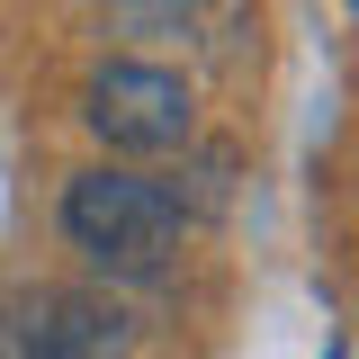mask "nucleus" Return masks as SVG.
<instances>
[{
  "label": "nucleus",
  "mask_w": 359,
  "mask_h": 359,
  "mask_svg": "<svg viewBox=\"0 0 359 359\" xmlns=\"http://www.w3.org/2000/svg\"><path fill=\"white\" fill-rule=\"evenodd\" d=\"M63 306V351L72 359H126L135 351V314L117 297H90V287H54Z\"/></svg>",
  "instance_id": "3"
},
{
  "label": "nucleus",
  "mask_w": 359,
  "mask_h": 359,
  "mask_svg": "<svg viewBox=\"0 0 359 359\" xmlns=\"http://www.w3.org/2000/svg\"><path fill=\"white\" fill-rule=\"evenodd\" d=\"M180 233H189L180 198L162 180L126 171V162H90V171L63 180V243H72L81 261H99L108 278H153V269H171Z\"/></svg>",
  "instance_id": "1"
},
{
  "label": "nucleus",
  "mask_w": 359,
  "mask_h": 359,
  "mask_svg": "<svg viewBox=\"0 0 359 359\" xmlns=\"http://www.w3.org/2000/svg\"><path fill=\"white\" fill-rule=\"evenodd\" d=\"M0 359H72L63 351V306H54V287H27L18 306H0Z\"/></svg>",
  "instance_id": "4"
},
{
  "label": "nucleus",
  "mask_w": 359,
  "mask_h": 359,
  "mask_svg": "<svg viewBox=\"0 0 359 359\" xmlns=\"http://www.w3.org/2000/svg\"><path fill=\"white\" fill-rule=\"evenodd\" d=\"M81 117L117 162H153V153H189L198 144V90L180 81L171 63L117 54V63H99L81 81Z\"/></svg>",
  "instance_id": "2"
},
{
  "label": "nucleus",
  "mask_w": 359,
  "mask_h": 359,
  "mask_svg": "<svg viewBox=\"0 0 359 359\" xmlns=\"http://www.w3.org/2000/svg\"><path fill=\"white\" fill-rule=\"evenodd\" d=\"M351 9H359V0H351Z\"/></svg>",
  "instance_id": "5"
}]
</instances>
